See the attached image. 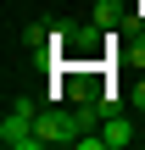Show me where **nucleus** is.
Segmentation results:
<instances>
[{"label": "nucleus", "mask_w": 145, "mask_h": 150, "mask_svg": "<svg viewBox=\"0 0 145 150\" xmlns=\"http://www.w3.org/2000/svg\"><path fill=\"white\" fill-rule=\"evenodd\" d=\"M34 117H39V106H34V100H17V106L6 111V122H0V145L6 150H45Z\"/></svg>", "instance_id": "nucleus-1"}, {"label": "nucleus", "mask_w": 145, "mask_h": 150, "mask_svg": "<svg viewBox=\"0 0 145 150\" xmlns=\"http://www.w3.org/2000/svg\"><path fill=\"white\" fill-rule=\"evenodd\" d=\"M34 128H39V139H45V145H78V139H84V117H78V111H61V106L39 111V117H34Z\"/></svg>", "instance_id": "nucleus-2"}, {"label": "nucleus", "mask_w": 145, "mask_h": 150, "mask_svg": "<svg viewBox=\"0 0 145 150\" xmlns=\"http://www.w3.org/2000/svg\"><path fill=\"white\" fill-rule=\"evenodd\" d=\"M101 139H106V150H129L140 134H134V122H129V117H106V122H101Z\"/></svg>", "instance_id": "nucleus-3"}, {"label": "nucleus", "mask_w": 145, "mask_h": 150, "mask_svg": "<svg viewBox=\"0 0 145 150\" xmlns=\"http://www.w3.org/2000/svg\"><path fill=\"white\" fill-rule=\"evenodd\" d=\"M117 22H123L117 6H101V11H95V28H117Z\"/></svg>", "instance_id": "nucleus-4"}, {"label": "nucleus", "mask_w": 145, "mask_h": 150, "mask_svg": "<svg viewBox=\"0 0 145 150\" xmlns=\"http://www.w3.org/2000/svg\"><path fill=\"white\" fill-rule=\"evenodd\" d=\"M129 106H134V111H145V78H134V89H129Z\"/></svg>", "instance_id": "nucleus-5"}]
</instances>
